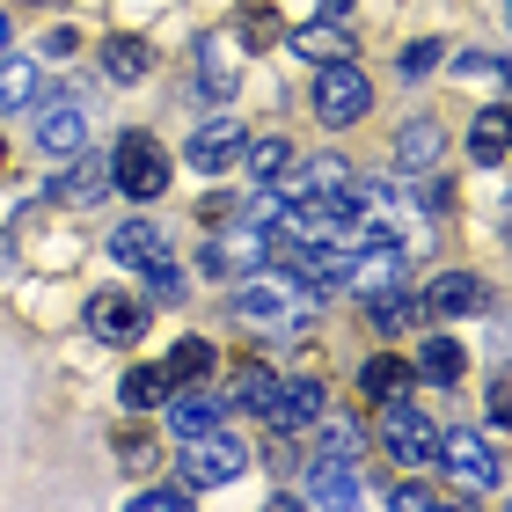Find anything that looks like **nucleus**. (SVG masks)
Wrapping results in <instances>:
<instances>
[{
	"label": "nucleus",
	"mask_w": 512,
	"mask_h": 512,
	"mask_svg": "<svg viewBox=\"0 0 512 512\" xmlns=\"http://www.w3.org/2000/svg\"><path fill=\"white\" fill-rule=\"evenodd\" d=\"M235 315L242 322H256V330H308L315 322V286H300V278L286 271V278H256V271H242V286H235Z\"/></svg>",
	"instance_id": "nucleus-1"
},
{
	"label": "nucleus",
	"mask_w": 512,
	"mask_h": 512,
	"mask_svg": "<svg viewBox=\"0 0 512 512\" xmlns=\"http://www.w3.org/2000/svg\"><path fill=\"white\" fill-rule=\"evenodd\" d=\"M110 191H125L132 205H154L169 191V154H161L154 132H125L118 147H110Z\"/></svg>",
	"instance_id": "nucleus-2"
},
{
	"label": "nucleus",
	"mask_w": 512,
	"mask_h": 512,
	"mask_svg": "<svg viewBox=\"0 0 512 512\" xmlns=\"http://www.w3.org/2000/svg\"><path fill=\"white\" fill-rule=\"evenodd\" d=\"M366 110H374V81H366L359 59L315 66V118H322V125H359Z\"/></svg>",
	"instance_id": "nucleus-3"
},
{
	"label": "nucleus",
	"mask_w": 512,
	"mask_h": 512,
	"mask_svg": "<svg viewBox=\"0 0 512 512\" xmlns=\"http://www.w3.org/2000/svg\"><path fill=\"white\" fill-rule=\"evenodd\" d=\"M176 469H183V483H191V491H213V483H235V476L249 469V447H242V439L227 432V425H213V432L183 439Z\"/></svg>",
	"instance_id": "nucleus-4"
},
{
	"label": "nucleus",
	"mask_w": 512,
	"mask_h": 512,
	"mask_svg": "<svg viewBox=\"0 0 512 512\" xmlns=\"http://www.w3.org/2000/svg\"><path fill=\"white\" fill-rule=\"evenodd\" d=\"M439 469L454 476V491H498L505 483V454L483 432H439Z\"/></svg>",
	"instance_id": "nucleus-5"
},
{
	"label": "nucleus",
	"mask_w": 512,
	"mask_h": 512,
	"mask_svg": "<svg viewBox=\"0 0 512 512\" xmlns=\"http://www.w3.org/2000/svg\"><path fill=\"white\" fill-rule=\"evenodd\" d=\"M381 447L403 461V469H432V454H439V432H432V417L403 403V395H388L381 403Z\"/></svg>",
	"instance_id": "nucleus-6"
},
{
	"label": "nucleus",
	"mask_w": 512,
	"mask_h": 512,
	"mask_svg": "<svg viewBox=\"0 0 512 512\" xmlns=\"http://www.w3.org/2000/svg\"><path fill=\"white\" fill-rule=\"evenodd\" d=\"M110 264H125L139 278H169L176 271V256H169V227H154V220H118L110 227Z\"/></svg>",
	"instance_id": "nucleus-7"
},
{
	"label": "nucleus",
	"mask_w": 512,
	"mask_h": 512,
	"mask_svg": "<svg viewBox=\"0 0 512 512\" xmlns=\"http://www.w3.org/2000/svg\"><path fill=\"white\" fill-rule=\"evenodd\" d=\"M271 264V227H227V235L205 242V271L213 278H242Z\"/></svg>",
	"instance_id": "nucleus-8"
},
{
	"label": "nucleus",
	"mask_w": 512,
	"mask_h": 512,
	"mask_svg": "<svg viewBox=\"0 0 512 512\" xmlns=\"http://www.w3.org/2000/svg\"><path fill=\"white\" fill-rule=\"evenodd\" d=\"M81 322H88V337H96V344H139V330H147V308H139L132 293L110 286V293H96V300L81 308Z\"/></svg>",
	"instance_id": "nucleus-9"
},
{
	"label": "nucleus",
	"mask_w": 512,
	"mask_h": 512,
	"mask_svg": "<svg viewBox=\"0 0 512 512\" xmlns=\"http://www.w3.org/2000/svg\"><path fill=\"white\" fill-rule=\"evenodd\" d=\"M242 118L235 110H220V118H205L198 132H191V147H183V161L191 169H205V176H220V169H235V154H242Z\"/></svg>",
	"instance_id": "nucleus-10"
},
{
	"label": "nucleus",
	"mask_w": 512,
	"mask_h": 512,
	"mask_svg": "<svg viewBox=\"0 0 512 512\" xmlns=\"http://www.w3.org/2000/svg\"><path fill=\"white\" fill-rule=\"evenodd\" d=\"M300 476H308V505H359V469L352 454H308L300 461Z\"/></svg>",
	"instance_id": "nucleus-11"
},
{
	"label": "nucleus",
	"mask_w": 512,
	"mask_h": 512,
	"mask_svg": "<svg viewBox=\"0 0 512 512\" xmlns=\"http://www.w3.org/2000/svg\"><path fill=\"white\" fill-rule=\"evenodd\" d=\"M315 417H322V381H308V374L286 381V374H278L271 403H264V425H271V432H308Z\"/></svg>",
	"instance_id": "nucleus-12"
},
{
	"label": "nucleus",
	"mask_w": 512,
	"mask_h": 512,
	"mask_svg": "<svg viewBox=\"0 0 512 512\" xmlns=\"http://www.w3.org/2000/svg\"><path fill=\"white\" fill-rule=\"evenodd\" d=\"M213 425H227V395L198 388V381H176L169 388V432L176 439H198V432H213Z\"/></svg>",
	"instance_id": "nucleus-13"
},
{
	"label": "nucleus",
	"mask_w": 512,
	"mask_h": 512,
	"mask_svg": "<svg viewBox=\"0 0 512 512\" xmlns=\"http://www.w3.org/2000/svg\"><path fill=\"white\" fill-rule=\"evenodd\" d=\"M417 300H425V315H432V322H461V315H476L491 293H483V278H476V271H447V278H432V286L417 293Z\"/></svg>",
	"instance_id": "nucleus-14"
},
{
	"label": "nucleus",
	"mask_w": 512,
	"mask_h": 512,
	"mask_svg": "<svg viewBox=\"0 0 512 512\" xmlns=\"http://www.w3.org/2000/svg\"><path fill=\"white\" fill-rule=\"evenodd\" d=\"M439 154H447V125H439V118H410L403 139H395V183L439 169Z\"/></svg>",
	"instance_id": "nucleus-15"
},
{
	"label": "nucleus",
	"mask_w": 512,
	"mask_h": 512,
	"mask_svg": "<svg viewBox=\"0 0 512 512\" xmlns=\"http://www.w3.org/2000/svg\"><path fill=\"white\" fill-rule=\"evenodd\" d=\"M81 139H88V118H81L74 96L37 103V147H44V154H81Z\"/></svg>",
	"instance_id": "nucleus-16"
},
{
	"label": "nucleus",
	"mask_w": 512,
	"mask_h": 512,
	"mask_svg": "<svg viewBox=\"0 0 512 512\" xmlns=\"http://www.w3.org/2000/svg\"><path fill=\"white\" fill-rule=\"evenodd\" d=\"M505 147H512V118H505V103L476 110V118H469V161H476V169H505Z\"/></svg>",
	"instance_id": "nucleus-17"
},
{
	"label": "nucleus",
	"mask_w": 512,
	"mask_h": 512,
	"mask_svg": "<svg viewBox=\"0 0 512 512\" xmlns=\"http://www.w3.org/2000/svg\"><path fill=\"white\" fill-rule=\"evenodd\" d=\"M103 81H118V88H132V81H147L154 74V52H147V37H103Z\"/></svg>",
	"instance_id": "nucleus-18"
},
{
	"label": "nucleus",
	"mask_w": 512,
	"mask_h": 512,
	"mask_svg": "<svg viewBox=\"0 0 512 512\" xmlns=\"http://www.w3.org/2000/svg\"><path fill=\"white\" fill-rule=\"evenodd\" d=\"M103 191H110V154H81L74 169L52 183V198H59V205H96Z\"/></svg>",
	"instance_id": "nucleus-19"
},
{
	"label": "nucleus",
	"mask_w": 512,
	"mask_h": 512,
	"mask_svg": "<svg viewBox=\"0 0 512 512\" xmlns=\"http://www.w3.org/2000/svg\"><path fill=\"white\" fill-rule=\"evenodd\" d=\"M410 374L432 381V388H454L461 374H469V352H461V337H425V352H417Z\"/></svg>",
	"instance_id": "nucleus-20"
},
{
	"label": "nucleus",
	"mask_w": 512,
	"mask_h": 512,
	"mask_svg": "<svg viewBox=\"0 0 512 512\" xmlns=\"http://www.w3.org/2000/svg\"><path fill=\"white\" fill-rule=\"evenodd\" d=\"M198 88H205L213 103L235 96V44H227V37H205V44H198Z\"/></svg>",
	"instance_id": "nucleus-21"
},
{
	"label": "nucleus",
	"mask_w": 512,
	"mask_h": 512,
	"mask_svg": "<svg viewBox=\"0 0 512 512\" xmlns=\"http://www.w3.org/2000/svg\"><path fill=\"white\" fill-rule=\"evenodd\" d=\"M286 44H293V52H300V59H308V66H330V59H352V37H344V30H337V22H308V30H293Z\"/></svg>",
	"instance_id": "nucleus-22"
},
{
	"label": "nucleus",
	"mask_w": 512,
	"mask_h": 512,
	"mask_svg": "<svg viewBox=\"0 0 512 512\" xmlns=\"http://www.w3.org/2000/svg\"><path fill=\"white\" fill-rule=\"evenodd\" d=\"M235 161H242L256 183H278V176L293 169V147H286L278 132H264V139H242V154H235Z\"/></svg>",
	"instance_id": "nucleus-23"
},
{
	"label": "nucleus",
	"mask_w": 512,
	"mask_h": 512,
	"mask_svg": "<svg viewBox=\"0 0 512 512\" xmlns=\"http://www.w3.org/2000/svg\"><path fill=\"white\" fill-rule=\"evenodd\" d=\"M271 388H278V374H271V366H256V359H242L235 374H227V403H235V410H256V417H264V403H271Z\"/></svg>",
	"instance_id": "nucleus-24"
},
{
	"label": "nucleus",
	"mask_w": 512,
	"mask_h": 512,
	"mask_svg": "<svg viewBox=\"0 0 512 512\" xmlns=\"http://www.w3.org/2000/svg\"><path fill=\"white\" fill-rule=\"evenodd\" d=\"M410 381H417V374H410L395 352H374V359L359 366V388L374 395V403H388V395H410Z\"/></svg>",
	"instance_id": "nucleus-25"
},
{
	"label": "nucleus",
	"mask_w": 512,
	"mask_h": 512,
	"mask_svg": "<svg viewBox=\"0 0 512 512\" xmlns=\"http://www.w3.org/2000/svg\"><path fill=\"white\" fill-rule=\"evenodd\" d=\"M366 315H374V330H410V322H425V300L403 293V286H388V293L366 300Z\"/></svg>",
	"instance_id": "nucleus-26"
},
{
	"label": "nucleus",
	"mask_w": 512,
	"mask_h": 512,
	"mask_svg": "<svg viewBox=\"0 0 512 512\" xmlns=\"http://www.w3.org/2000/svg\"><path fill=\"white\" fill-rule=\"evenodd\" d=\"M30 103H37V66L0 52V110H30Z\"/></svg>",
	"instance_id": "nucleus-27"
},
{
	"label": "nucleus",
	"mask_w": 512,
	"mask_h": 512,
	"mask_svg": "<svg viewBox=\"0 0 512 512\" xmlns=\"http://www.w3.org/2000/svg\"><path fill=\"white\" fill-rule=\"evenodd\" d=\"M161 374H169V388H176V381H205V374H213V344H205V337H183Z\"/></svg>",
	"instance_id": "nucleus-28"
},
{
	"label": "nucleus",
	"mask_w": 512,
	"mask_h": 512,
	"mask_svg": "<svg viewBox=\"0 0 512 512\" xmlns=\"http://www.w3.org/2000/svg\"><path fill=\"white\" fill-rule=\"evenodd\" d=\"M118 395H125V410H161V395H169V374H161V366H132Z\"/></svg>",
	"instance_id": "nucleus-29"
},
{
	"label": "nucleus",
	"mask_w": 512,
	"mask_h": 512,
	"mask_svg": "<svg viewBox=\"0 0 512 512\" xmlns=\"http://www.w3.org/2000/svg\"><path fill=\"white\" fill-rule=\"evenodd\" d=\"M439 59H447V44H439V37H417V44H403V52H395V74H403V81H425Z\"/></svg>",
	"instance_id": "nucleus-30"
},
{
	"label": "nucleus",
	"mask_w": 512,
	"mask_h": 512,
	"mask_svg": "<svg viewBox=\"0 0 512 512\" xmlns=\"http://www.w3.org/2000/svg\"><path fill=\"white\" fill-rule=\"evenodd\" d=\"M454 498H461V491H432V483H417V476H403V483L388 491L395 512H403V505H410V512H432V505H454Z\"/></svg>",
	"instance_id": "nucleus-31"
},
{
	"label": "nucleus",
	"mask_w": 512,
	"mask_h": 512,
	"mask_svg": "<svg viewBox=\"0 0 512 512\" xmlns=\"http://www.w3.org/2000/svg\"><path fill=\"white\" fill-rule=\"evenodd\" d=\"M235 37H242V44H278V37H286V22L256 0V8H242V30H235Z\"/></svg>",
	"instance_id": "nucleus-32"
},
{
	"label": "nucleus",
	"mask_w": 512,
	"mask_h": 512,
	"mask_svg": "<svg viewBox=\"0 0 512 512\" xmlns=\"http://www.w3.org/2000/svg\"><path fill=\"white\" fill-rule=\"evenodd\" d=\"M315 425H322V454H359V425H352V417H330V410H322Z\"/></svg>",
	"instance_id": "nucleus-33"
},
{
	"label": "nucleus",
	"mask_w": 512,
	"mask_h": 512,
	"mask_svg": "<svg viewBox=\"0 0 512 512\" xmlns=\"http://www.w3.org/2000/svg\"><path fill=\"white\" fill-rule=\"evenodd\" d=\"M132 505L139 512H183V505H191V483H154V491H139Z\"/></svg>",
	"instance_id": "nucleus-34"
},
{
	"label": "nucleus",
	"mask_w": 512,
	"mask_h": 512,
	"mask_svg": "<svg viewBox=\"0 0 512 512\" xmlns=\"http://www.w3.org/2000/svg\"><path fill=\"white\" fill-rule=\"evenodd\" d=\"M118 454H125V469H147V461H154V439H147V432H118Z\"/></svg>",
	"instance_id": "nucleus-35"
},
{
	"label": "nucleus",
	"mask_w": 512,
	"mask_h": 512,
	"mask_svg": "<svg viewBox=\"0 0 512 512\" xmlns=\"http://www.w3.org/2000/svg\"><path fill=\"white\" fill-rule=\"evenodd\" d=\"M505 417H512V388H505V381H491V425H505Z\"/></svg>",
	"instance_id": "nucleus-36"
},
{
	"label": "nucleus",
	"mask_w": 512,
	"mask_h": 512,
	"mask_svg": "<svg viewBox=\"0 0 512 512\" xmlns=\"http://www.w3.org/2000/svg\"><path fill=\"white\" fill-rule=\"evenodd\" d=\"M322 8V22H337V15H352V0H315Z\"/></svg>",
	"instance_id": "nucleus-37"
},
{
	"label": "nucleus",
	"mask_w": 512,
	"mask_h": 512,
	"mask_svg": "<svg viewBox=\"0 0 512 512\" xmlns=\"http://www.w3.org/2000/svg\"><path fill=\"white\" fill-rule=\"evenodd\" d=\"M0 52H8V15H0Z\"/></svg>",
	"instance_id": "nucleus-38"
},
{
	"label": "nucleus",
	"mask_w": 512,
	"mask_h": 512,
	"mask_svg": "<svg viewBox=\"0 0 512 512\" xmlns=\"http://www.w3.org/2000/svg\"><path fill=\"white\" fill-rule=\"evenodd\" d=\"M0 161H8V147H0Z\"/></svg>",
	"instance_id": "nucleus-39"
}]
</instances>
